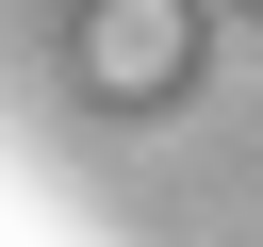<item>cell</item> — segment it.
Instances as JSON below:
<instances>
[{
    "label": "cell",
    "mask_w": 263,
    "mask_h": 247,
    "mask_svg": "<svg viewBox=\"0 0 263 247\" xmlns=\"http://www.w3.org/2000/svg\"><path fill=\"white\" fill-rule=\"evenodd\" d=\"M66 49H82V82H99V99H164V82L197 66V0H82V33H66Z\"/></svg>",
    "instance_id": "6da1fadb"
},
{
    "label": "cell",
    "mask_w": 263,
    "mask_h": 247,
    "mask_svg": "<svg viewBox=\"0 0 263 247\" xmlns=\"http://www.w3.org/2000/svg\"><path fill=\"white\" fill-rule=\"evenodd\" d=\"M230 16H263V0H230Z\"/></svg>",
    "instance_id": "7a4b0ae2"
},
{
    "label": "cell",
    "mask_w": 263,
    "mask_h": 247,
    "mask_svg": "<svg viewBox=\"0 0 263 247\" xmlns=\"http://www.w3.org/2000/svg\"><path fill=\"white\" fill-rule=\"evenodd\" d=\"M66 16H82V0H66Z\"/></svg>",
    "instance_id": "3957f363"
}]
</instances>
